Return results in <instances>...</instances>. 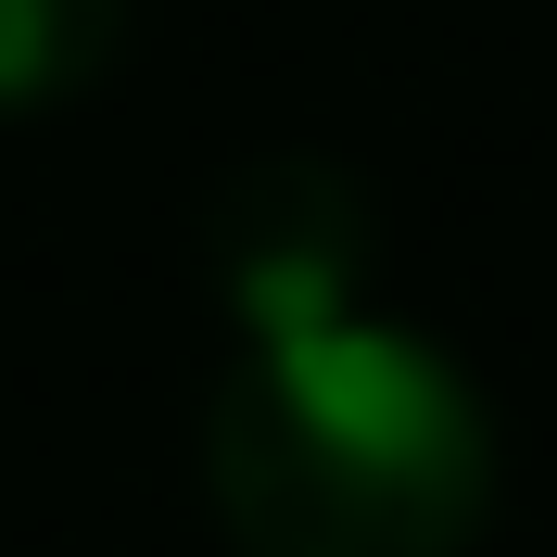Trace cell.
I'll use <instances>...</instances> for the list:
<instances>
[{"label":"cell","mask_w":557,"mask_h":557,"mask_svg":"<svg viewBox=\"0 0 557 557\" xmlns=\"http://www.w3.org/2000/svg\"><path fill=\"white\" fill-rule=\"evenodd\" d=\"M127 51V0H0V127L89 102Z\"/></svg>","instance_id":"7a4b0ae2"},{"label":"cell","mask_w":557,"mask_h":557,"mask_svg":"<svg viewBox=\"0 0 557 557\" xmlns=\"http://www.w3.org/2000/svg\"><path fill=\"white\" fill-rule=\"evenodd\" d=\"M203 494L242 557H456L494 520V406L431 330L355 292L242 317L203 393Z\"/></svg>","instance_id":"6da1fadb"}]
</instances>
